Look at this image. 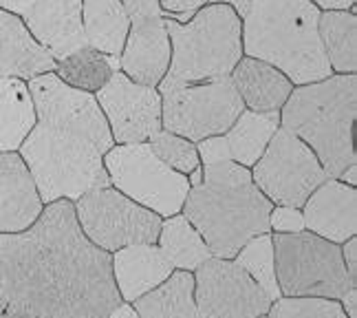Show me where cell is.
I'll use <instances>...</instances> for the list:
<instances>
[{
    "label": "cell",
    "instance_id": "cell-1",
    "mask_svg": "<svg viewBox=\"0 0 357 318\" xmlns=\"http://www.w3.org/2000/svg\"><path fill=\"white\" fill-rule=\"evenodd\" d=\"M0 296L29 318H106L121 303L111 252L89 241L68 199L0 234Z\"/></svg>",
    "mask_w": 357,
    "mask_h": 318
},
{
    "label": "cell",
    "instance_id": "cell-2",
    "mask_svg": "<svg viewBox=\"0 0 357 318\" xmlns=\"http://www.w3.org/2000/svg\"><path fill=\"white\" fill-rule=\"evenodd\" d=\"M241 16L243 55L276 66L302 87L331 75L320 38V9L311 0H210Z\"/></svg>",
    "mask_w": 357,
    "mask_h": 318
},
{
    "label": "cell",
    "instance_id": "cell-3",
    "mask_svg": "<svg viewBox=\"0 0 357 318\" xmlns=\"http://www.w3.org/2000/svg\"><path fill=\"white\" fill-rule=\"evenodd\" d=\"M273 203L252 173L236 161L203 166V182L188 190L183 217L208 243L212 256L234 259L254 237L269 232Z\"/></svg>",
    "mask_w": 357,
    "mask_h": 318
},
{
    "label": "cell",
    "instance_id": "cell-4",
    "mask_svg": "<svg viewBox=\"0 0 357 318\" xmlns=\"http://www.w3.org/2000/svg\"><path fill=\"white\" fill-rule=\"evenodd\" d=\"M280 127L305 142L328 179H337L355 161L353 124L357 115V78L328 75L291 91L280 108Z\"/></svg>",
    "mask_w": 357,
    "mask_h": 318
},
{
    "label": "cell",
    "instance_id": "cell-5",
    "mask_svg": "<svg viewBox=\"0 0 357 318\" xmlns=\"http://www.w3.org/2000/svg\"><path fill=\"white\" fill-rule=\"evenodd\" d=\"M18 150L43 203L77 201L95 188L111 186L104 155L79 135L36 122Z\"/></svg>",
    "mask_w": 357,
    "mask_h": 318
},
{
    "label": "cell",
    "instance_id": "cell-6",
    "mask_svg": "<svg viewBox=\"0 0 357 318\" xmlns=\"http://www.w3.org/2000/svg\"><path fill=\"white\" fill-rule=\"evenodd\" d=\"M170 36L168 80L205 82L229 78L243 58L241 16L227 3H208L188 22L166 18Z\"/></svg>",
    "mask_w": 357,
    "mask_h": 318
},
{
    "label": "cell",
    "instance_id": "cell-7",
    "mask_svg": "<svg viewBox=\"0 0 357 318\" xmlns=\"http://www.w3.org/2000/svg\"><path fill=\"white\" fill-rule=\"evenodd\" d=\"M280 294L287 298H342L351 287L342 247L313 232L271 237Z\"/></svg>",
    "mask_w": 357,
    "mask_h": 318
},
{
    "label": "cell",
    "instance_id": "cell-8",
    "mask_svg": "<svg viewBox=\"0 0 357 318\" xmlns=\"http://www.w3.org/2000/svg\"><path fill=\"white\" fill-rule=\"evenodd\" d=\"M161 95V129L181 135L190 142L225 135L245 110L238 91L229 78L205 82H159Z\"/></svg>",
    "mask_w": 357,
    "mask_h": 318
},
{
    "label": "cell",
    "instance_id": "cell-9",
    "mask_svg": "<svg viewBox=\"0 0 357 318\" xmlns=\"http://www.w3.org/2000/svg\"><path fill=\"white\" fill-rule=\"evenodd\" d=\"M104 168L115 190L135 203L159 217H174L181 212L190 190L188 175L163 164L150 150L148 142L113 146L104 155Z\"/></svg>",
    "mask_w": 357,
    "mask_h": 318
},
{
    "label": "cell",
    "instance_id": "cell-10",
    "mask_svg": "<svg viewBox=\"0 0 357 318\" xmlns=\"http://www.w3.org/2000/svg\"><path fill=\"white\" fill-rule=\"evenodd\" d=\"M75 217L89 241L104 252L139 243H157L161 230L159 215L111 186L82 195L75 203Z\"/></svg>",
    "mask_w": 357,
    "mask_h": 318
},
{
    "label": "cell",
    "instance_id": "cell-11",
    "mask_svg": "<svg viewBox=\"0 0 357 318\" xmlns=\"http://www.w3.org/2000/svg\"><path fill=\"white\" fill-rule=\"evenodd\" d=\"M252 179L271 203L302 208L311 192L328 177L313 150L280 127L254 164Z\"/></svg>",
    "mask_w": 357,
    "mask_h": 318
},
{
    "label": "cell",
    "instance_id": "cell-12",
    "mask_svg": "<svg viewBox=\"0 0 357 318\" xmlns=\"http://www.w3.org/2000/svg\"><path fill=\"white\" fill-rule=\"evenodd\" d=\"M26 87L33 100L36 122L84 137L102 155L113 148L115 140L93 93L68 87L53 71L29 80Z\"/></svg>",
    "mask_w": 357,
    "mask_h": 318
},
{
    "label": "cell",
    "instance_id": "cell-13",
    "mask_svg": "<svg viewBox=\"0 0 357 318\" xmlns=\"http://www.w3.org/2000/svg\"><path fill=\"white\" fill-rule=\"evenodd\" d=\"M195 301L205 318H260L271 298L229 259H208L195 270Z\"/></svg>",
    "mask_w": 357,
    "mask_h": 318
},
{
    "label": "cell",
    "instance_id": "cell-14",
    "mask_svg": "<svg viewBox=\"0 0 357 318\" xmlns=\"http://www.w3.org/2000/svg\"><path fill=\"white\" fill-rule=\"evenodd\" d=\"M108 122L113 140L119 144H142L161 131V95L153 87L132 82L121 71L95 95Z\"/></svg>",
    "mask_w": 357,
    "mask_h": 318
},
{
    "label": "cell",
    "instance_id": "cell-15",
    "mask_svg": "<svg viewBox=\"0 0 357 318\" xmlns=\"http://www.w3.org/2000/svg\"><path fill=\"white\" fill-rule=\"evenodd\" d=\"M170 36L166 18L159 16H135L126 43L119 53V71L137 85L157 89L166 78L170 66Z\"/></svg>",
    "mask_w": 357,
    "mask_h": 318
},
{
    "label": "cell",
    "instance_id": "cell-16",
    "mask_svg": "<svg viewBox=\"0 0 357 318\" xmlns=\"http://www.w3.org/2000/svg\"><path fill=\"white\" fill-rule=\"evenodd\" d=\"M22 20L56 62L89 47L82 24V0H38Z\"/></svg>",
    "mask_w": 357,
    "mask_h": 318
},
{
    "label": "cell",
    "instance_id": "cell-17",
    "mask_svg": "<svg viewBox=\"0 0 357 318\" xmlns=\"http://www.w3.org/2000/svg\"><path fill=\"white\" fill-rule=\"evenodd\" d=\"M302 208L305 228L326 241L344 243L357 234V192L340 179H326Z\"/></svg>",
    "mask_w": 357,
    "mask_h": 318
},
{
    "label": "cell",
    "instance_id": "cell-18",
    "mask_svg": "<svg viewBox=\"0 0 357 318\" xmlns=\"http://www.w3.org/2000/svg\"><path fill=\"white\" fill-rule=\"evenodd\" d=\"M43 210V199L22 157L0 153V234L26 230Z\"/></svg>",
    "mask_w": 357,
    "mask_h": 318
},
{
    "label": "cell",
    "instance_id": "cell-19",
    "mask_svg": "<svg viewBox=\"0 0 357 318\" xmlns=\"http://www.w3.org/2000/svg\"><path fill=\"white\" fill-rule=\"evenodd\" d=\"M56 60L26 29L20 16L0 9V78L33 80L51 73Z\"/></svg>",
    "mask_w": 357,
    "mask_h": 318
},
{
    "label": "cell",
    "instance_id": "cell-20",
    "mask_svg": "<svg viewBox=\"0 0 357 318\" xmlns=\"http://www.w3.org/2000/svg\"><path fill=\"white\" fill-rule=\"evenodd\" d=\"M111 261L115 285L121 301L126 303L142 298L174 272L172 263L155 243L119 247L115 254H111Z\"/></svg>",
    "mask_w": 357,
    "mask_h": 318
},
{
    "label": "cell",
    "instance_id": "cell-21",
    "mask_svg": "<svg viewBox=\"0 0 357 318\" xmlns=\"http://www.w3.org/2000/svg\"><path fill=\"white\" fill-rule=\"evenodd\" d=\"M229 80L238 91L245 108L254 113H273L280 110L291 95L294 85L276 66L256 58H243L229 73Z\"/></svg>",
    "mask_w": 357,
    "mask_h": 318
},
{
    "label": "cell",
    "instance_id": "cell-22",
    "mask_svg": "<svg viewBox=\"0 0 357 318\" xmlns=\"http://www.w3.org/2000/svg\"><path fill=\"white\" fill-rule=\"evenodd\" d=\"M82 24L89 47L119 58L130 29V16L119 0H82Z\"/></svg>",
    "mask_w": 357,
    "mask_h": 318
},
{
    "label": "cell",
    "instance_id": "cell-23",
    "mask_svg": "<svg viewBox=\"0 0 357 318\" xmlns=\"http://www.w3.org/2000/svg\"><path fill=\"white\" fill-rule=\"evenodd\" d=\"M135 310L139 318H205L195 301V276L183 270L137 298Z\"/></svg>",
    "mask_w": 357,
    "mask_h": 318
},
{
    "label": "cell",
    "instance_id": "cell-24",
    "mask_svg": "<svg viewBox=\"0 0 357 318\" xmlns=\"http://www.w3.org/2000/svg\"><path fill=\"white\" fill-rule=\"evenodd\" d=\"M36 127L29 87L16 78H0V153H16Z\"/></svg>",
    "mask_w": 357,
    "mask_h": 318
},
{
    "label": "cell",
    "instance_id": "cell-25",
    "mask_svg": "<svg viewBox=\"0 0 357 318\" xmlns=\"http://www.w3.org/2000/svg\"><path fill=\"white\" fill-rule=\"evenodd\" d=\"M280 129V113H254V110H243L231 124L229 131L223 135L231 161H236L245 168L254 166L260 155L265 153L267 144L271 142L273 133Z\"/></svg>",
    "mask_w": 357,
    "mask_h": 318
},
{
    "label": "cell",
    "instance_id": "cell-26",
    "mask_svg": "<svg viewBox=\"0 0 357 318\" xmlns=\"http://www.w3.org/2000/svg\"><path fill=\"white\" fill-rule=\"evenodd\" d=\"M320 38L331 64V71L342 75L355 73L357 68V16L355 11L331 9L320 13Z\"/></svg>",
    "mask_w": 357,
    "mask_h": 318
},
{
    "label": "cell",
    "instance_id": "cell-27",
    "mask_svg": "<svg viewBox=\"0 0 357 318\" xmlns=\"http://www.w3.org/2000/svg\"><path fill=\"white\" fill-rule=\"evenodd\" d=\"M157 241H159V250L166 254L172 268H178L183 272L197 270L201 263L212 259L208 243L203 241V237L183 215H174L168 217L166 221H161Z\"/></svg>",
    "mask_w": 357,
    "mask_h": 318
},
{
    "label": "cell",
    "instance_id": "cell-28",
    "mask_svg": "<svg viewBox=\"0 0 357 318\" xmlns=\"http://www.w3.org/2000/svg\"><path fill=\"white\" fill-rule=\"evenodd\" d=\"M115 71H119V58L106 55L93 47L77 49L75 53L58 60L53 68V73L68 87L89 93H98Z\"/></svg>",
    "mask_w": 357,
    "mask_h": 318
},
{
    "label": "cell",
    "instance_id": "cell-29",
    "mask_svg": "<svg viewBox=\"0 0 357 318\" xmlns=\"http://www.w3.org/2000/svg\"><path fill=\"white\" fill-rule=\"evenodd\" d=\"M234 263L241 266L252 279L265 289L267 296L271 301H278L280 287L276 281V263H273V243L269 234H260V237H254L250 243H245L238 254L234 256Z\"/></svg>",
    "mask_w": 357,
    "mask_h": 318
},
{
    "label": "cell",
    "instance_id": "cell-30",
    "mask_svg": "<svg viewBox=\"0 0 357 318\" xmlns=\"http://www.w3.org/2000/svg\"><path fill=\"white\" fill-rule=\"evenodd\" d=\"M150 150L163 161L168 164L172 171L181 173V175H190L195 168L201 166L199 153H197V144L185 140L181 135H174L170 131H159L148 140Z\"/></svg>",
    "mask_w": 357,
    "mask_h": 318
},
{
    "label": "cell",
    "instance_id": "cell-31",
    "mask_svg": "<svg viewBox=\"0 0 357 318\" xmlns=\"http://www.w3.org/2000/svg\"><path fill=\"white\" fill-rule=\"evenodd\" d=\"M269 318H349L333 298H278Z\"/></svg>",
    "mask_w": 357,
    "mask_h": 318
},
{
    "label": "cell",
    "instance_id": "cell-32",
    "mask_svg": "<svg viewBox=\"0 0 357 318\" xmlns=\"http://www.w3.org/2000/svg\"><path fill=\"white\" fill-rule=\"evenodd\" d=\"M269 228L278 230V234H291L305 230V219L298 208H289V205H276L271 208L269 215Z\"/></svg>",
    "mask_w": 357,
    "mask_h": 318
},
{
    "label": "cell",
    "instance_id": "cell-33",
    "mask_svg": "<svg viewBox=\"0 0 357 318\" xmlns=\"http://www.w3.org/2000/svg\"><path fill=\"white\" fill-rule=\"evenodd\" d=\"M197 153L203 166L208 164H221V161H231L229 148L223 135H214V137H205V140L197 142Z\"/></svg>",
    "mask_w": 357,
    "mask_h": 318
},
{
    "label": "cell",
    "instance_id": "cell-34",
    "mask_svg": "<svg viewBox=\"0 0 357 318\" xmlns=\"http://www.w3.org/2000/svg\"><path fill=\"white\" fill-rule=\"evenodd\" d=\"M210 0H159V5L168 18L176 16H195V13L208 5Z\"/></svg>",
    "mask_w": 357,
    "mask_h": 318
},
{
    "label": "cell",
    "instance_id": "cell-35",
    "mask_svg": "<svg viewBox=\"0 0 357 318\" xmlns=\"http://www.w3.org/2000/svg\"><path fill=\"white\" fill-rule=\"evenodd\" d=\"M123 5V9L128 11V16L135 18V16H159V18H168L166 13H163L159 0H119Z\"/></svg>",
    "mask_w": 357,
    "mask_h": 318
},
{
    "label": "cell",
    "instance_id": "cell-36",
    "mask_svg": "<svg viewBox=\"0 0 357 318\" xmlns=\"http://www.w3.org/2000/svg\"><path fill=\"white\" fill-rule=\"evenodd\" d=\"M342 259H344L351 283L357 285V241H355V237L344 241V247H342Z\"/></svg>",
    "mask_w": 357,
    "mask_h": 318
},
{
    "label": "cell",
    "instance_id": "cell-37",
    "mask_svg": "<svg viewBox=\"0 0 357 318\" xmlns=\"http://www.w3.org/2000/svg\"><path fill=\"white\" fill-rule=\"evenodd\" d=\"M36 3H38V0H0V9H5V11L13 13V16L22 18Z\"/></svg>",
    "mask_w": 357,
    "mask_h": 318
},
{
    "label": "cell",
    "instance_id": "cell-38",
    "mask_svg": "<svg viewBox=\"0 0 357 318\" xmlns=\"http://www.w3.org/2000/svg\"><path fill=\"white\" fill-rule=\"evenodd\" d=\"M311 3L318 9H324V11H331V9L349 11V9H355V0H311Z\"/></svg>",
    "mask_w": 357,
    "mask_h": 318
},
{
    "label": "cell",
    "instance_id": "cell-39",
    "mask_svg": "<svg viewBox=\"0 0 357 318\" xmlns=\"http://www.w3.org/2000/svg\"><path fill=\"white\" fill-rule=\"evenodd\" d=\"M340 301H342L340 305H342V310H344V314L349 318H357V287H351Z\"/></svg>",
    "mask_w": 357,
    "mask_h": 318
},
{
    "label": "cell",
    "instance_id": "cell-40",
    "mask_svg": "<svg viewBox=\"0 0 357 318\" xmlns=\"http://www.w3.org/2000/svg\"><path fill=\"white\" fill-rule=\"evenodd\" d=\"M106 318H139V314H137V310L130 305V303H119Z\"/></svg>",
    "mask_w": 357,
    "mask_h": 318
},
{
    "label": "cell",
    "instance_id": "cell-41",
    "mask_svg": "<svg viewBox=\"0 0 357 318\" xmlns=\"http://www.w3.org/2000/svg\"><path fill=\"white\" fill-rule=\"evenodd\" d=\"M337 179H340V182H344L347 186H353L355 188V184H357V164H351L349 168L342 173Z\"/></svg>",
    "mask_w": 357,
    "mask_h": 318
},
{
    "label": "cell",
    "instance_id": "cell-42",
    "mask_svg": "<svg viewBox=\"0 0 357 318\" xmlns=\"http://www.w3.org/2000/svg\"><path fill=\"white\" fill-rule=\"evenodd\" d=\"M188 182H190V188H192V186H199V184L203 182V168H201V166H199V168H195V171L190 173Z\"/></svg>",
    "mask_w": 357,
    "mask_h": 318
},
{
    "label": "cell",
    "instance_id": "cell-43",
    "mask_svg": "<svg viewBox=\"0 0 357 318\" xmlns=\"http://www.w3.org/2000/svg\"><path fill=\"white\" fill-rule=\"evenodd\" d=\"M0 318H29V316H24V314H20V312H16V310H5L3 314H0Z\"/></svg>",
    "mask_w": 357,
    "mask_h": 318
},
{
    "label": "cell",
    "instance_id": "cell-44",
    "mask_svg": "<svg viewBox=\"0 0 357 318\" xmlns=\"http://www.w3.org/2000/svg\"><path fill=\"white\" fill-rule=\"evenodd\" d=\"M7 310V303H5V298L3 296H0V314H3Z\"/></svg>",
    "mask_w": 357,
    "mask_h": 318
},
{
    "label": "cell",
    "instance_id": "cell-45",
    "mask_svg": "<svg viewBox=\"0 0 357 318\" xmlns=\"http://www.w3.org/2000/svg\"><path fill=\"white\" fill-rule=\"evenodd\" d=\"M260 318H269V316H260Z\"/></svg>",
    "mask_w": 357,
    "mask_h": 318
}]
</instances>
